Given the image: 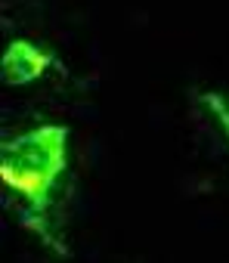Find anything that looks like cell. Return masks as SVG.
I'll return each mask as SVG.
<instances>
[{
	"label": "cell",
	"mask_w": 229,
	"mask_h": 263,
	"mask_svg": "<svg viewBox=\"0 0 229 263\" xmlns=\"http://www.w3.org/2000/svg\"><path fill=\"white\" fill-rule=\"evenodd\" d=\"M68 167V127L37 124L19 137H10L0 146V180L25 204V223L47 238V211L56 192L59 177Z\"/></svg>",
	"instance_id": "cell-1"
},
{
	"label": "cell",
	"mask_w": 229,
	"mask_h": 263,
	"mask_svg": "<svg viewBox=\"0 0 229 263\" xmlns=\"http://www.w3.org/2000/svg\"><path fill=\"white\" fill-rule=\"evenodd\" d=\"M50 65H53V53L50 50H44L34 41L16 37L4 50V59H0V74H4V84L7 87H28L37 78H44L50 71Z\"/></svg>",
	"instance_id": "cell-2"
},
{
	"label": "cell",
	"mask_w": 229,
	"mask_h": 263,
	"mask_svg": "<svg viewBox=\"0 0 229 263\" xmlns=\"http://www.w3.org/2000/svg\"><path fill=\"white\" fill-rule=\"evenodd\" d=\"M198 102L204 105V111L220 124V130H223V137H226V143H229V102L220 96V93H214V90H207V93H201L198 96Z\"/></svg>",
	"instance_id": "cell-3"
}]
</instances>
